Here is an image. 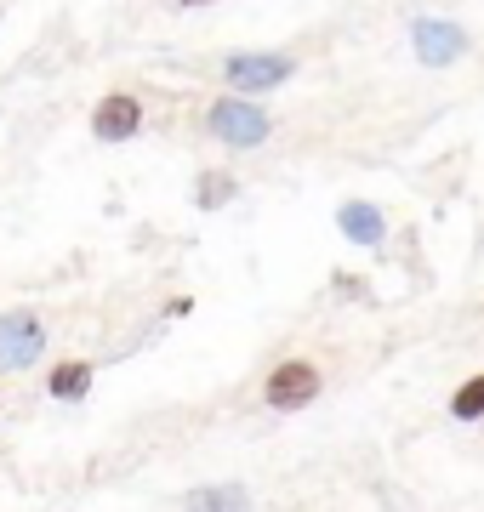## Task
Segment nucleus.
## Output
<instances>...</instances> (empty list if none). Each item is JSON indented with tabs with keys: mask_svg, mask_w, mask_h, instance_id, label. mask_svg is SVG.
<instances>
[{
	"mask_svg": "<svg viewBox=\"0 0 484 512\" xmlns=\"http://www.w3.org/2000/svg\"><path fill=\"white\" fill-rule=\"evenodd\" d=\"M262 399H268V410H302V404H314L319 399V370L308 365V359H285V365L268 370Z\"/></svg>",
	"mask_w": 484,
	"mask_h": 512,
	"instance_id": "5",
	"label": "nucleus"
},
{
	"mask_svg": "<svg viewBox=\"0 0 484 512\" xmlns=\"http://www.w3.org/2000/svg\"><path fill=\"white\" fill-rule=\"evenodd\" d=\"M40 348H46V325H40L35 313L29 308L0 313V370H6V376L29 370L40 359Z\"/></svg>",
	"mask_w": 484,
	"mask_h": 512,
	"instance_id": "3",
	"label": "nucleus"
},
{
	"mask_svg": "<svg viewBox=\"0 0 484 512\" xmlns=\"http://www.w3.org/2000/svg\"><path fill=\"white\" fill-rule=\"evenodd\" d=\"M205 126H211V137L223 148H262L268 143V131H274V120L251 103V97H217L211 109H205Z\"/></svg>",
	"mask_w": 484,
	"mask_h": 512,
	"instance_id": "1",
	"label": "nucleus"
},
{
	"mask_svg": "<svg viewBox=\"0 0 484 512\" xmlns=\"http://www.w3.org/2000/svg\"><path fill=\"white\" fill-rule=\"evenodd\" d=\"M450 416H456V421H479V416H484V376H467V382L456 387Z\"/></svg>",
	"mask_w": 484,
	"mask_h": 512,
	"instance_id": "11",
	"label": "nucleus"
},
{
	"mask_svg": "<svg viewBox=\"0 0 484 512\" xmlns=\"http://www.w3.org/2000/svg\"><path fill=\"white\" fill-rule=\"evenodd\" d=\"M410 46H416V63L422 69H450L467 52V29L450 18H416L410 23Z\"/></svg>",
	"mask_w": 484,
	"mask_h": 512,
	"instance_id": "4",
	"label": "nucleus"
},
{
	"mask_svg": "<svg viewBox=\"0 0 484 512\" xmlns=\"http://www.w3.org/2000/svg\"><path fill=\"white\" fill-rule=\"evenodd\" d=\"M291 74H297V57H285V52H234L223 63V80L234 86V97L274 92V86H285Z\"/></svg>",
	"mask_w": 484,
	"mask_h": 512,
	"instance_id": "2",
	"label": "nucleus"
},
{
	"mask_svg": "<svg viewBox=\"0 0 484 512\" xmlns=\"http://www.w3.org/2000/svg\"><path fill=\"white\" fill-rule=\"evenodd\" d=\"M183 507L188 512H245V490L240 484H200V490H188Z\"/></svg>",
	"mask_w": 484,
	"mask_h": 512,
	"instance_id": "9",
	"label": "nucleus"
},
{
	"mask_svg": "<svg viewBox=\"0 0 484 512\" xmlns=\"http://www.w3.org/2000/svg\"><path fill=\"white\" fill-rule=\"evenodd\" d=\"M336 234L348 239V245H382L388 239V217L371 200H348L336 211Z\"/></svg>",
	"mask_w": 484,
	"mask_h": 512,
	"instance_id": "7",
	"label": "nucleus"
},
{
	"mask_svg": "<svg viewBox=\"0 0 484 512\" xmlns=\"http://www.w3.org/2000/svg\"><path fill=\"white\" fill-rule=\"evenodd\" d=\"M234 194H240V183H234V177H223V171H205L200 183H194V205H200V211H223Z\"/></svg>",
	"mask_w": 484,
	"mask_h": 512,
	"instance_id": "10",
	"label": "nucleus"
},
{
	"mask_svg": "<svg viewBox=\"0 0 484 512\" xmlns=\"http://www.w3.org/2000/svg\"><path fill=\"white\" fill-rule=\"evenodd\" d=\"M137 131H143V103H137L131 92H109L92 109V137L97 143H126V137H137Z\"/></svg>",
	"mask_w": 484,
	"mask_h": 512,
	"instance_id": "6",
	"label": "nucleus"
},
{
	"mask_svg": "<svg viewBox=\"0 0 484 512\" xmlns=\"http://www.w3.org/2000/svg\"><path fill=\"white\" fill-rule=\"evenodd\" d=\"M46 393H52V399H63V404L86 399V393H92V365H86V359H63V365L46 376Z\"/></svg>",
	"mask_w": 484,
	"mask_h": 512,
	"instance_id": "8",
	"label": "nucleus"
}]
</instances>
